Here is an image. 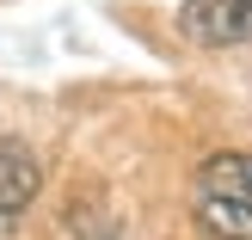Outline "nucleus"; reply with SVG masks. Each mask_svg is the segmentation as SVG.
Wrapping results in <instances>:
<instances>
[{"instance_id": "1", "label": "nucleus", "mask_w": 252, "mask_h": 240, "mask_svg": "<svg viewBox=\"0 0 252 240\" xmlns=\"http://www.w3.org/2000/svg\"><path fill=\"white\" fill-rule=\"evenodd\" d=\"M179 25L191 43H252V0H185L179 6Z\"/></svg>"}, {"instance_id": "2", "label": "nucleus", "mask_w": 252, "mask_h": 240, "mask_svg": "<svg viewBox=\"0 0 252 240\" xmlns=\"http://www.w3.org/2000/svg\"><path fill=\"white\" fill-rule=\"evenodd\" d=\"M37 191H43L37 154L19 142V136H0V228H12V222L37 204Z\"/></svg>"}, {"instance_id": "3", "label": "nucleus", "mask_w": 252, "mask_h": 240, "mask_svg": "<svg viewBox=\"0 0 252 240\" xmlns=\"http://www.w3.org/2000/svg\"><path fill=\"white\" fill-rule=\"evenodd\" d=\"M197 191L252 204V154H240V148H228V154H209L203 167H197Z\"/></svg>"}, {"instance_id": "4", "label": "nucleus", "mask_w": 252, "mask_h": 240, "mask_svg": "<svg viewBox=\"0 0 252 240\" xmlns=\"http://www.w3.org/2000/svg\"><path fill=\"white\" fill-rule=\"evenodd\" d=\"M197 228H203L209 240H252V204L197 191Z\"/></svg>"}]
</instances>
